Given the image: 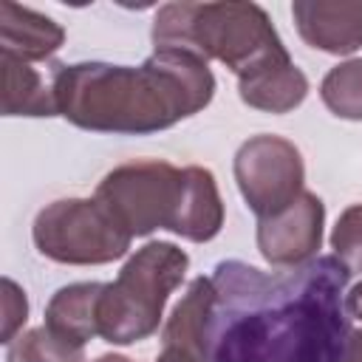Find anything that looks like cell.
<instances>
[{
    "label": "cell",
    "mask_w": 362,
    "mask_h": 362,
    "mask_svg": "<svg viewBox=\"0 0 362 362\" xmlns=\"http://www.w3.org/2000/svg\"><path fill=\"white\" fill-rule=\"evenodd\" d=\"M57 113L96 133H156L198 113L215 93L206 59L156 48L139 68L79 62L54 71Z\"/></svg>",
    "instance_id": "2"
},
{
    "label": "cell",
    "mask_w": 362,
    "mask_h": 362,
    "mask_svg": "<svg viewBox=\"0 0 362 362\" xmlns=\"http://www.w3.org/2000/svg\"><path fill=\"white\" fill-rule=\"evenodd\" d=\"M238 88H240V99L249 107L266 113H288L305 99L308 79L291 59H283L246 79H238Z\"/></svg>",
    "instance_id": "13"
},
{
    "label": "cell",
    "mask_w": 362,
    "mask_h": 362,
    "mask_svg": "<svg viewBox=\"0 0 362 362\" xmlns=\"http://www.w3.org/2000/svg\"><path fill=\"white\" fill-rule=\"evenodd\" d=\"M300 37L328 54L362 48V0H303L291 6Z\"/></svg>",
    "instance_id": "9"
},
{
    "label": "cell",
    "mask_w": 362,
    "mask_h": 362,
    "mask_svg": "<svg viewBox=\"0 0 362 362\" xmlns=\"http://www.w3.org/2000/svg\"><path fill=\"white\" fill-rule=\"evenodd\" d=\"M322 102L339 119H362V59L331 68L320 88Z\"/></svg>",
    "instance_id": "15"
},
{
    "label": "cell",
    "mask_w": 362,
    "mask_h": 362,
    "mask_svg": "<svg viewBox=\"0 0 362 362\" xmlns=\"http://www.w3.org/2000/svg\"><path fill=\"white\" fill-rule=\"evenodd\" d=\"M345 362H362V331H354L351 334V345H348Z\"/></svg>",
    "instance_id": "20"
},
{
    "label": "cell",
    "mask_w": 362,
    "mask_h": 362,
    "mask_svg": "<svg viewBox=\"0 0 362 362\" xmlns=\"http://www.w3.org/2000/svg\"><path fill=\"white\" fill-rule=\"evenodd\" d=\"M65 40L62 25L51 17L23 8L17 3H0V45L3 54H11L23 62H37L51 57Z\"/></svg>",
    "instance_id": "12"
},
{
    "label": "cell",
    "mask_w": 362,
    "mask_h": 362,
    "mask_svg": "<svg viewBox=\"0 0 362 362\" xmlns=\"http://www.w3.org/2000/svg\"><path fill=\"white\" fill-rule=\"evenodd\" d=\"M345 308H348V317L362 320V283H356L351 294H345Z\"/></svg>",
    "instance_id": "19"
},
{
    "label": "cell",
    "mask_w": 362,
    "mask_h": 362,
    "mask_svg": "<svg viewBox=\"0 0 362 362\" xmlns=\"http://www.w3.org/2000/svg\"><path fill=\"white\" fill-rule=\"evenodd\" d=\"M3 113L6 116H54L57 99L54 88L42 82V76L23 59L3 54Z\"/></svg>",
    "instance_id": "14"
},
{
    "label": "cell",
    "mask_w": 362,
    "mask_h": 362,
    "mask_svg": "<svg viewBox=\"0 0 362 362\" xmlns=\"http://www.w3.org/2000/svg\"><path fill=\"white\" fill-rule=\"evenodd\" d=\"M189 170H175L167 161H133L105 175L96 189L110 215L136 238L153 229L181 235L187 209Z\"/></svg>",
    "instance_id": "5"
},
{
    "label": "cell",
    "mask_w": 362,
    "mask_h": 362,
    "mask_svg": "<svg viewBox=\"0 0 362 362\" xmlns=\"http://www.w3.org/2000/svg\"><path fill=\"white\" fill-rule=\"evenodd\" d=\"M105 283H74L59 288L45 308V328L65 345L82 348L99 337V297Z\"/></svg>",
    "instance_id": "11"
},
{
    "label": "cell",
    "mask_w": 362,
    "mask_h": 362,
    "mask_svg": "<svg viewBox=\"0 0 362 362\" xmlns=\"http://www.w3.org/2000/svg\"><path fill=\"white\" fill-rule=\"evenodd\" d=\"M8 362H85L82 348L59 342L45 325L14 337L8 345Z\"/></svg>",
    "instance_id": "16"
},
{
    "label": "cell",
    "mask_w": 362,
    "mask_h": 362,
    "mask_svg": "<svg viewBox=\"0 0 362 362\" xmlns=\"http://www.w3.org/2000/svg\"><path fill=\"white\" fill-rule=\"evenodd\" d=\"M28 317V303H25V291L14 283V280H3V342L11 345L14 334L23 328Z\"/></svg>",
    "instance_id": "18"
},
{
    "label": "cell",
    "mask_w": 362,
    "mask_h": 362,
    "mask_svg": "<svg viewBox=\"0 0 362 362\" xmlns=\"http://www.w3.org/2000/svg\"><path fill=\"white\" fill-rule=\"evenodd\" d=\"M300 150L280 136H255L235 156V178L243 201L257 218L288 209L303 189Z\"/></svg>",
    "instance_id": "7"
},
{
    "label": "cell",
    "mask_w": 362,
    "mask_h": 362,
    "mask_svg": "<svg viewBox=\"0 0 362 362\" xmlns=\"http://www.w3.org/2000/svg\"><path fill=\"white\" fill-rule=\"evenodd\" d=\"M189 266L187 252L173 243H147L139 249L113 283H105L99 297V337L113 345H130L150 337L167 297L184 280Z\"/></svg>",
    "instance_id": "4"
},
{
    "label": "cell",
    "mask_w": 362,
    "mask_h": 362,
    "mask_svg": "<svg viewBox=\"0 0 362 362\" xmlns=\"http://www.w3.org/2000/svg\"><path fill=\"white\" fill-rule=\"evenodd\" d=\"M325 206L314 192H303L288 209L257 223V249L266 263L277 269H294L314 260L322 240Z\"/></svg>",
    "instance_id": "8"
},
{
    "label": "cell",
    "mask_w": 362,
    "mask_h": 362,
    "mask_svg": "<svg viewBox=\"0 0 362 362\" xmlns=\"http://www.w3.org/2000/svg\"><path fill=\"white\" fill-rule=\"evenodd\" d=\"M331 246H334V257L354 274L362 272V204L348 206L331 235Z\"/></svg>",
    "instance_id": "17"
},
{
    "label": "cell",
    "mask_w": 362,
    "mask_h": 362,
    "mask_svg": "<svg viewBox=\"0 0 362 362\" xmlns=\"http://www.w3.org/2000/svg\"><path fill=\"white\" fill-rule=\"evenodd\" d=\"M31 235L40 255L71 266L119 260L133 240V235L96 198L54 201L37 215Z\"/></svg>",
    "instance_id": "6"
},
{
    "label": "cell",
    "mask_w": 362,
    "mask_h": 362,
    "mask_svg": "<svg viewBox=\"0 0 362 362\" xmlns=\"http://www.w3.org/2000/svg\"><path fill=\"white\" fill-rule=\"evenodd\" d=\"M209 277H195L173 308L164 334H161V354L156 362H206L204 354V317L209 305Z\"/></svg>",
    "instance_id": "10"
},
{
    "label": "cell",
    "mask_w": 362,
    "mask_h": 362,
    "mask_svg": "<svg viewBox=\"0 0 362 362\" xmlns=\"http://www.w3.org/2000/svg\"><path fill=\"white\" fill-rule=\"evenodd\" d=\"M153 42L218 59L238 79L291 59L266 11L255 3H170L156 14Z\"/></svg>",
    "instance_id": "3"
},
{
    "label": "cell",
    "mask_w": 362,
    "mask_h": 362,
    "mask_svg": "<svg viewBox=\"0 0 362 362\" xmlns=\"http://www.w3.org/2000/svg\"><path fill=\"white\" fill-rule=\"evenodd\" d=\"M348 277L334 255L280 272L221 260L209 274L206 362H345Z\"/></svg>",
    "instance_id": "1"
},
{
    "label": "cell",
    "mask_w": 362,
    "mask_h": 362,
    "mask_svg": "<svg viewBox=\"0 0 362 362\" xmlns=\"http://www.w3.org/2000/svg\"><path fill=\"white\" fill-rule=\"evenodd\" d=\"M96 362H130V359H127V356H116V354H113V356H99Z\"/></svg>",
    "instance_id": "21"
}]
</instances>
